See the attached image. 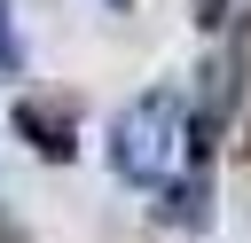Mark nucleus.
Returning <instances> with one entry per match:
<instances>
[{
    "label": "nucleus",
    "instance_id": "nucleus-1",
    "mask_svg": "<svg viewBox=\"0 0 251 243\" xmlns=\"http://www.w3.org/2000/svg\"><path fill=\"white\" fill-rule=\"evenodd\" d=\"M173 149H180V102H173V94H133V102L118 110V125H110V165H118V180L165 188Z\"/></svg>",
    "mask_w": 251,
    "mask_h": 243
},
{
    "label": "nucleus",
    "instance_id": "nucleus-2",
    "mask_svg": "<svg viewBox=\"0 0 251 243\" xmlns=\"http://www.w3.org/2000/svg\"><path fill=\"white\" fill-rule=\"evenodd\" d=\"M227 110H235V63H227V55H212V63H204V102H196V118H188V149H196V157H212V149H220Z\"/></svg>",
    "mask_w": 251,
    "mask_h": 243
},
{
    "label": "nucleus",
    "instance_id": "nucleus-3",
    "mask_svg": "<svg viewBox=\"0 0 251 243\" xmlns=\"http://www.w3.org/2000/svg\"><path fill=\"white\" fill-rule=\"evenodd\" d=\"M16 133H24L47 165H71V157H78V133H71L55 110H39V102H16Z\"/></svg>",
    "mask_w": 251,
    "mask_h": 243
},
{
    "label": "nucleus",
    "instance_id": "nucleus-4",
    "mask_svg": "<svg viewBox=\"0 0 251 243\" xmlns=\"http://www.w3.org/2000/svg\"><path fill=\"white\" fill-rule=\"evenodd\" d=\"M0 71H24V47H16V24H8V0H0Z\"/></svg>",
    "mask_w": 251,
    "mask_h": 243
},
{
    "label": "nucleus",
    "instance_id": "nucleus-5",
    "mask_svg": "<svg viewBox=\"0 0 251 243\" xmlns=\"http://www.w3.org/2000/svg\"><path fill=\"white\" fill-rule=\"evenodd\" d=\"M0 243H24V235H16V227H8V219H0Z\"/></svg>",
    "mask_w": 251,
    "mask_h": 243
},
{
    "label": "nucleus",
    "instance_id": "nucleus-6",
    "mask_svg": "<svg viewBox=\"0 0 251 243\" xmlns=\"http://www.w3.org/2000/svg\"><path fill=\"white\" fill-rule=\"evenodd\" d=\"M118 8H126V0H118Z\"/></svg>",
    "mask_w": 251,
    "mask_h": 243
}]
</instances>
